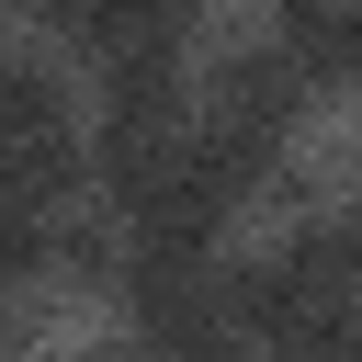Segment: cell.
Returning <instances> with one entry per match:
<instances>
[{
    "label": "cell",
    "mask_w": 362,
    "mask_h": 362,
    "mask_svg": "<svg viewBox=\"0 0 362 362\" xmlns=\"http://www.w3.org/2000/svg\"><path fill=\"white\" fill-rule=\"evenodd\" d=\"M351 23H362V0H351Z\"/></svg>",
    "instance_id": "9"
},
{
    "label": "cell",
    "mask_w": 362,
    "mask_h": 362,
    "mask_svg": "<svg viewBox=\"0 0 362 362\" xmlns=\"http://www.w3.org/2000/svg\"><path fill=\"white\" fill-rule=\"evenodd\" d=\"M68 362H170V351H147V339H90V351H68Z\"/></svg>",
    "instance_id": "7"
},
{
    "label": "cell",
    "mask_w": 362,
    "mask_h": 362,
    "mask_svg": "<svg viewBox=\"0 0 362 362\" xmlns=\"http://www.w3.org/2000/svg\"><path fill=\"white\" fill-rule=\"evenodd\" d=\"M124 272H136V226H124L113 204H68L45 283H68V294H124Z\"/></svg>",
    "instance_id": "3"
},
{
    "label": "cell",
    "mask_w": 362,
    "mask_h": 362,
    "mask_svg": "<svg viewBox=\"0 0 362 362\" xmlns=\"http://www.w3.org/2000/svg\"><path fill=\"white\" fill-rule=\"evenodd\" d=\"M260 34H272L317 90H362V23H351V0H272Z\"/></svg>",
    "instance_id": "2"
},
{
    "label": "cell",
    "mask_w": 362,
    "mask_h": 362,
    "mask_svg": "<svg viewBox=\"0 0 362 362\" xmlns=\"http://www.w3.org/2000/svg\"><path fill=\"white\" fill-rule=\"evenodd\" d=\"M45 260H57V215L0 192V283H45Z\"/></svg>",
    "instance_id": "4"
},
{
    "label": "cell",
    "mask_w": 362,
    "mask_h": 362,
    "mask_svg": "<svg viewBox=\"0 0 362 362\" xmlns=\"http://www.w3.org/2000/svg\"><path fill=\"white\" fill-rule=\"evenodd\" d=\"M204 113L215 124H238V136H260V147H294V124L317 113V79L272 45V34H238V45H215L204 57Z\"/></svg>",
    "instance_id": "1"
},
{
    "label": "cell",
    "mask_w": 362,
    "mask_h": 362,
    "mask_svg": "<svg viewBox=\"0 0 362 362\" xmlns=\"http://www.w3.org/2000/svg\"><path fill=\"white\" fill-rule=\"evenodd\" d=\"M11 11H23V23H45V34H79V23H90V0H11Z\"/></svg>",
    "instance_id": "6"
},
{
    "label": "cell",
    "mask_w": 362,
    "mask_h": 362,
    "mask_svg": "<svg viewBox=\"0 0 362 362\" xmlns=\"http://www.w3.org/2000/svg\"><path fill=\"white\" fill-rule=\"evenodd\" d=\"M351 102H362V90H351Z\"/></svg>",
    "instance_id": "10"
},
{
    "label": "cell",
    "mask_w": 362,
    "mask_h": 362,
    "mask_svg": "<svg viewBox=\"0 0 362 362\" xmlns=\"http://www.w3.org/2000/svg\"><path fill=\"white\" fill-rule=\"evenodd\" d=\"M23 351H34V294L0 283V362H23Z\"/></svg>",
    "instance_id": "5"
},
{
    "label": "cell",
    "mask_w": 362,
    "mask_h": 362,
    "mask_svg": "<svg viewBox=\"0 0 362 362\" xmlns=\"http://www.w3.org/2000/svg\"><path fill=\"white\" fill-rule=\"evenodd\" d=\"M170 362H260V351H249V339L226 328V339H204V351H170Z\"/></svg>",
    "instance_id": "8"
}]
</instances>
